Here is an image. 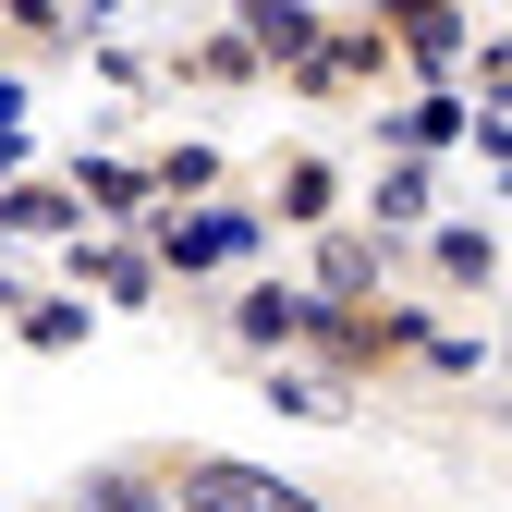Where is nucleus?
Listing matches in <instances>:
<instances>
[{
  "label": "nucleus",
  "instance_id": "nucleus-1",
  "mask_svg": "<svg viewBox=\"0 0 512 512\" xmlns=\"http://www.w3.org/2000/svg\"><path fill=\"white\" fill-rule=\"evenodd\" d=\"M183 512H317V500L256 476V464H232V452H208V464H183Z\"/></svg>",
  "mask_w": 512,
  "mask_h": 512
},
{
  "label": "nucleus",
  "instance_id": "nucleus-2",
  "mask_svg": "<svg viewBox=\"0 0 512 512\" xmlns=\"http://www.w3.org/2000/svg\"><path fill=\"white\" fill-rule=\"evenodd\" d=\"M244 330L256 342H293V330H317V305L305 293H244Z\"/></svg>",
  "mask_w": 512,
  "mask_h": 512
},
{
  "label": "nucleus",
  "instance_id": "nucleus-3",
  "mask_svg": "<svg viewBox=\"0 0 512 512\" xmlns=\"http://www.w3.org/2000/svg\"><path fill=\"white\" fill-rule=\"evenodd\" d=\"M86 512H171V500H159L147 476H122V464H110V476H86Z\"/></svg>",
  "mask_w": 512,
  "mask_h": 512
},
{
  "label": "nucleus",
  "instance_id": "nucleus-4",
  "mask_svg": "<svg viewBox=\"0 0 512 512\" xmlns=\"http://www.w3.org/2000/svg\"><path fill=\"white\" fill-rule=\"evenodd\" d=\"M232 244H244V220H183V232H171L183 269H208V256H232Z\"/></svg>",
  "mask_w": 512,
  "mask_h": 512
},
{
  "label": "nucleus",
  "instance_id": "nucleus-5",
  "mask_svg": "<svg viewBox=\"0 0 512 512\" xmlns=\"http://www.w3.org/2000/svg\"><path fill=\"white\" fill-rule=\"evenodd\" d=\"M244 25L269 37V49H305V13H293V0H244Z\"/></svg>",
  "mask_w": 512,
  "mask_h": 512
},
{
  "label": "nucleus",
  "instance_id": "nucleus-6",
  "mask_svg": "<svg viewBox=\"0 0 512 512\" xmlns=\"http://www.w3.org/2000/svg\"><path fill=\"white\" fill-rule=\"evenodd\" d=\"M378 220H427V171H391V183H378Z\"/></svg>",
  "mask_w": 512,
  "mask_h": 512
},
{
  "label": "nucleus",
  "instance_id": "nucleus-7",
  "mask_svg": "<svg viewBox=\"0 0 512 512\" xmlns=\"http://www.w3.org/2000/svg\"><path fill=\"white\" fill-rule=\"evenodd\" d=\"M439 269H452V281H488V232H439Z\"/></svg>",
  "mask_w": 512,
  "mask_h": 512
},
{
  "label": "nucleus",
  "instance_id": "nucleus-8",
  "mask_svg": "<svg viewBox=\"0 0 512 512\" xmlns=\"http://www.w3.org/2000/svg\"><path fill=\"white\" fill-rule=\"evenodd\" d=\"M13 220H25V232H61V220H74V196H49V183H25V196H13Z\"/></svg>",
  "mask_w": 512,
  "mask_h": 512
},
{
  "label": "nucleus",
  "instance_id": "nucleus-9",
  "mask_svg": "<svg viewBox=\"0 0 512 512\" xmlns=\"http://www.w3.org/2000/svg\"><path fill=\"white\" fill-rule=\"evenodd\" d=\"M488 86H500V98H512V49H488Z\"/></svg>",
  "mask_w": 512,
  "mask_h": 512
},
{
  "label": "nucleus",
  "instance_id": "nucleus-10",
  "mask_svg": "<svg viewBox=\"0 0 512 512\" xmlns=\"http://www.w3.org/2000/svg\"><path fill=\"white\" fill-rule=\"evenodd\" d=\"M13 110H25V86H0V122H13Z\"/></svg>",
  "mask_w": 512,
  "mask_h": 512
}]
</instances>
